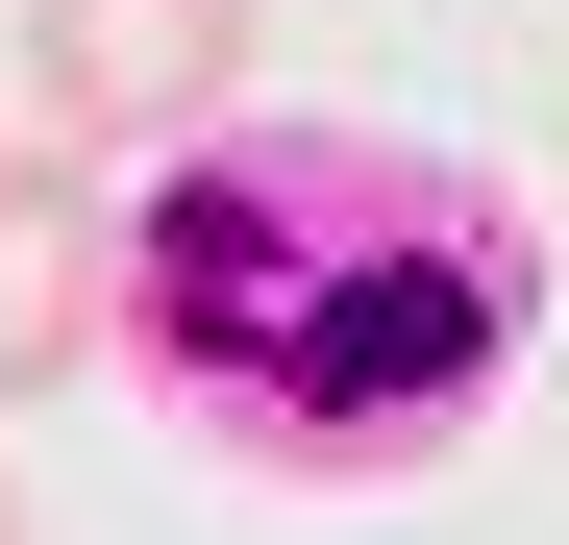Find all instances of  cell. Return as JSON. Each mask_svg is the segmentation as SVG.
Here are the masks:
<instances>
[{
  "mask_svg": "<svg viewBox=\"0 0 569 545\" xmlns=\"http://www.w3.org/2000/svg\"><path fill=\"white\" fill-rule=\"evenodd\" d=\"M100 174H50V149H0V422H50L74 373H100Z\"/></svg>",
  "mask_w": 569,
  "mask_h": 545,
  "instance_id": "3",
  "label": "cell"
},
{
  "mask_svg": "<svg viewBox=\"0 0 569 545\" xmlns=\"http://www.w3.org/2000/svg\"><path fill=\"white\" fill-rule=\"evenodd\" d=\"M199 125H248V0H26V149L50 174H173Z\"/></svg>",
  "mask_w": 569,
  "mask_h": 545,
  "instance_id": "2",
  "label": "cell"
},
{
  "mask_svg": "<svg viewBox=\"0 0 569 545\" xmlns=\"http://www.w3.org/2000/svg\"><path fill=\"white\" fill-rule=\"evenodd\" d=\"M0 545H26V472H0Z\"/></svg>",
  "mask_w": 569,
  "mask_h": 545,
  "instance_id": "4",
  "label": "cell"
},
{
  "mask_svg": "<svg viewBox=\"0 0 569 545\" xmlns=\"http://www.w3.org/2000/svg\"><path fill=\"white\" fill-rule=\"evenodd\" d=\"M520 298V224L371 125H199L100 224V347H149V397L248 472H421L496 397Z\"/></svg>",
  "mask_w": 569,
  "mask_h": 545,
  "instance_id": "1",
  "label": "cell"
}]
</instances>
